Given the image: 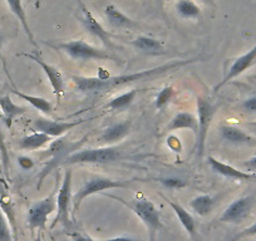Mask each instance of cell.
I'll return each mask as SVG.
<instances>
[{
  "instance_id": "6da1fadb",
  "label": "cell",
  "mask_w": 256,
  "mask_h": 241,
  "mask_svg": "<svg viewBox=\"0 0 256 241\" xmlns=\"http://www.w3.org/2000/svg\"><path fill=\"white\" fill-rule=\"evenodd\" d=\"M200 60V58H192L187 60H174V62L166 63V64L158 66V67L144 70L141 72L131 73V74L110 76L104 70H100V74L97 77H83V76H73L72 80L74 82L76 87L82 93H103L113 90V88L120 87V86L130 84V83L141 82V80H148L151 78L162 76L164 73L172 72V70H180L184 66L192 64V63Z\"/></svg>"
},
{
  "instance_id": "7a4b0ae2",
  "label": "cell",
  "mask_w": 256,
  "mask_h": 241,
  "mask_svg": "<svg viewBox=\"0 0 256 241\" xmlns=\"http://www.w3.org/2000/svg\"><path fill=\"white\" fill-rule=\"evenodd\" d=\"M107 198H114V200L120 201L124 206H127L130 210L134 211L140 220L144 224L147 231L150 234V241H154L156 238V234L161 230L162 221H161V214H160L158 208L154 206L152 201L147 200V198H137V200L126 201L122 198H118L114 195H108L104 194Z\"/></svg>"
},
{
  "instance_id": "3957f363",
  "label": "cell",
  "mask_w": 256,
  "mask_h": 241,
  "mask_svg": "<svg viewBox=\"0 0 256 241\" xmlns=\"http://www.w3.org/2000/svg\"><path fill=\"white\" fill-rule=\"evenodd\" d=\"M48 44V43H46ZM50 48L58 49L70 56L76 60H112V62H120V59L110 52L102 50L90 44L86 43L82 39L70 42H62L56 44H48Z\"/></svg>"
},
{
  "instance_id": "277c9868",
  "label": "cell",
  "mask_w": 256,
  "mask_h": 241,
  "mask_svg": "<svg viewBox=\"0 0 256 241\" xmlns=\"http://www.w3.org/2000/svg\"><path fill=\"white\" fill-rule=\"evenodd\" d=\"M131 184V181H123V180H113L108 177L96 176L93 178H90L82 188H80L78 192H76L72 198V218L74 220V216L77 211H80V205L83 201L90 196L96 195V194L103 192L106 190L110 188H127Z\"/></svg>"
},
{
  "instance_id": "5b68a950",
  "label": "cell",
  "mask_w": 256,
  "mask_h": 241,
  "mask_svg": "<svg viewBox=\"0 0 256 241\" xmlns=\"http://www.w3.org/2000/svg\"><path fill=\"white\" fill-rule=\"evenodd\" d=\"M122 156V152L117 147H98V148H87L73 152L64 160L62 166L86 164H112L118 161Z\"/></svg>"
},
{
  "instance_id": "8992f818",
  "label": "cell",
  "mask_w": 256,
  "mask_h": 241,
  "mask_svg": "<svg viewBox=\"0 0 256 241\" xmlns=\"http://www.w3.org/2000/svg\"><path fill=\"white\" fill-rule=\"evenodd\" d=\"M218 106L215 104L211 100L206 97H198V131L196 134V152L198 158H202L205 154L206 138H208V130L212 124L214 116Z\"/></svg>"
},
{
  "instance_id": "52a82bcc",
  "label": "cell",
  "mask_w": 256,
  "mask_h": 241,
  "mask_svg": "<svg viewBox=\"0 0 256 241\" xmlns=\"http://www.w3.org/2000/svg\"><path fill=\"white\" fill-rule=\"evenodd\" d=\"M72 170H66L63 181L59 188L58 196H56V216L54 221L52 222L50 228H53L56 224H62L64 228L72 225Z\"/></svg>"
},
{
  "instance_id": "ba28073f",
  "label": "cell",
  "mask_w": 256,
  "mask_h": 241,
  "mask_svg": "<svg viewBox=\"0 0 256 241\" xmlns=\"http://www.w3.org/2000/svg\"><path fill=\"white\" fill-rule=\"evenodd\" d=\"M54 190L50 195L44 198L43 200H39L34 202L29 208L26 221L32 232L36 230H46L48 218L56 210V198Z\"/></svg>"
},
{
  "instance_id": "9c48e42d",
  "label": "cell",
  "mask_w": 256,
  "mask_h": 241,
  "mask_svg": "<svg viewBox=\"0 0 256 241\" xmlns=\"http://www.w3.org/2000/svg\"><path fill=\"white\" fill-rule=\"evenodd\" d=\"M80 144H82V142H80ZM80 144H70V142L66 141L64 138H60V137H59V140H56V141L52 142L50 147H49V154H50L52 157L50 160H49L48 164H46L43 168V171H42L40 176H39L38 185H36V188H38V190L42 188V184L44 182V178H46V174H48L54 167L63 164L64 160L70 156L68 154H70V151H74L77 147H80Z\"/></svg>"
},
{
  "instance_id": "30bf717a",
  "label": "cell",
  "mask_w": 256,
  "mask_h": 241,
  "mask_svg": "<svg viewBox=\"0 0 256 241\" xmlns=\"http://www.w3.org/2000/svg\"><path fill=\"white\" fill-rule=\"evenodd\" d=\"M254 204H255V198L252 196H242V198H236L225 208L218 221L222 224L238 225L250 216Z\"/></svg>"
},
{
  "instance_id": "8fae6325",
  "label": "cell",
  "mask_w": 256,
  "mask_h": 241,
  "mask_svg": "<svg viewBox=\"0 0 256 241\" xmlns=\"http://www.w3.org/2000/svg\"><path fill=\"white\" fill-rule=\"evenodd\" d=\"M86 120H74V122H56V120H48V118L38 117L32 122V128L36 132H42L50 137H62L74 127L84 124Z\"/></svg>"
},
{
  "instance_id": "7c38bea8",
  "label": "cell",
  "mask_w": 256,
  "mask_h": 241,
  "mask_svg": "<svg viewBox=\"0 0 256 241\" xmlns=\"http://www.w3.org/2000/svg\"><path fill=\"white\" fill-rule=\"evenodd\" d=\"M23 56H26V58L32 59V60H34V62H36V64L43 70V72L46 73V78H48L49 83H50L52 88H53V92H54V96H56V100H60L62 94L64 93V80L62 73L59 72V70H56V67H53V66L44 62V59L42 58L40 53H39L38 50H36V53L33 54L24 53Z\"/></svg>"
},
{
  "instance_id": "4fadbf2b",
  "label": "cell",
  "mask_w": 256,
  "mask_h": 241,
  "mask_svg": "<svg viewBox=\"0 0 256 241\" xmlns=\"http://www.w3.org/2000/svg\"><path fill=\"white\" fill-rule=\"evenodd\" d=\"M80 10H82V16H80V22H82L83 26H84L86 30L88 33L92 34L93 36L100 39L108 49L114 48V44L112 42V36L110 34L108 33V30H106L102 26V24L97 20V19L93 16V14L88 10L87 8L84 6V4H82L80 2Z\"/></svg>"
},
{
  "instance_id": "5bb4252c",
  "label": "cell",
  "mask_w": 256,
  "mask_h": 241,
  "mask_svg": "<svg viewBox=\"0 0 256 241\" xmlns=\"http://www.w3.org/2000/svg\"><path fill=\"white\" fill-rule=\"evenodd\" d=\"M256 63V46L254 48H251L248 53H245L244 56H238L234 60V63L231 64V67L228 68V73L224 77V80L218 83L215 87V90H218L220 88H222L224 86L228 84V82H231L232 80L238 78V76L242 74L245 70H248V68L252 67Z\"/></svg>"
},
{
  "instance_id": "9a60e30c",
  "label": "cell",
  "mask_w": 256,
  "mask_h": 241,
  "mask_svg": "<svg viewBox=\"0 0 256 241\" xmlns=\"http://www.w3.org/2000/svg\"><path fill=\"white\" fill-rule=\"evenodd\" d=\"M208 161L211 170L215 174H221V176L226 177V178L235 180V181H251V180H256V174H254V172L240 171V170L235 168V167L230 166L228 164H224L222 161L212 156H208Z\"/></svg>"
},
{
  "instance_id": "2e32d148",
  "label": "cell",
  "mask_w": 256,
  "mask_h": 241,
  "mask_svg": "<svg viewBox=\"0 0 256 241\" xmlns=\"http://www.w3.org/2000/svg\"><path fill=\"white\" fill-rule=\"evenodd\" d=\"M166 200V202L171 206L172 211L174 212V215L177 216L178 218L180 224L182 225V228L186 230V232L188 234L190 238H192L194 241H198V228H196V221L195 218H192L191 214L186 210L182 205H180L178 202H174L170 198H164Z\"/></svg>"
},
{
  "instance_id": "e0dca14e",
  "label": "cell",
  "mask_w": 256,
  "mask_h": 241,
  "mask_svg": "<svg viewBox=\"0 0 256 241\" xmlns=\"http://www.w3.org/2000/svg\"><path fill=\"white\" fill-rule=\"evenodd\" d=\"M131 44L137 50L144 54H148V56H164V54L168 53L161 40L151 38V36H137L134 40H132Z\"/></svg>"
},
{
  "instance_id": "ac0fdd59",
  "label": "cell",
  "mask_w": 256,
  "mask_h": 241,
  "mask_svg": "<svg viewBox=\"0 0 256 241\" xmlns=\"http://www.w3.org/2000/svg\"><path fill=\"white\" fill-rule=\"evenodd\" d=\"M131 132V120H123L120 124H114L112 126L107 127L100 134V141L106 144H112L120 141L124 137H127Z\"/></svg>"
},
{
  "instance_id": "d6986e66",
  "label": "cell",
  "mask_w": 256,
  "mask_h": 241,
  "mask_svg": "<svg viewBox=\"0 0 256 241\" xmlns=\"http://www.w3.org/2000/svg\"><path fill=\"white\" fill-rule=\"evenodd\" d=\"M221 137L224 141L232 144H256V138L244 132L242 130L230 124H224L220 128Z\"/></svg>"
},
{
  "instance_id": "ffe728a7",
  "label": "cell",
  "mask_w": 256,
  "mask_h": 241,
  "mask_svg": "<svg viewBox=\"0 0 256 241\" xmlns=\"http://www.w3.org/2000/svg\"><path fill=\"white\" fill-rule=\"evenodd\" d=\"M178 130H191L194 134H198V118L192 113L188 112H180L170 120V124H167L166 131H178Z\"/></svg>"
},
{
  "instance_id": "44dd1931",
  "label": "cell",
  "mask_w": 256,
  "mask_h": 241,
  "mask_svg": "<svg viewBox=\"0 0 256 241\" xmlns=\"http://www.w3.org/2000/svg\"><path fill=\"white\" fill-rule=\"evenodd\" d=\"M0 110L3 113V120L8 128L13 126V122L16 117L26 113V108L16 104L9 96L0 97Z\"/></svg>"
},
{
  "instance_id": "7402d4cb",
  "label": "cell",
  "mask_w": 256,
  "mask_h": 241,
  "mask_svg": "<svg viewBox=\"0 0 256 241\" xmlns=\"http://www.w3.org/2000/svg\"><path fill=\"white\" fill-rule=\"evenodd\" d=\"M104 14L108 19V23L116 28H137L138 24L131 19L128 16H126L123 12H120L113 4H108L104 8Z\"/></svg>"
},
{
  "instance_id": "603a6c76",
  "label": "cell",
  "mask_w": 256,
  "mask_h": 241,
  "mask_svg": "<svg viewBox=\"0 0 256 241\" xmlns=\"http://www.w3.org/2000/svg\"><path fill=\"white\" fill-rule=\"evenodd\" d=\"M6 4L9 6V8H10V12L14 14V16L18 18V20L20 22L22 26H23L24 32H26V36H28L29 42H30V44H33L34 46H36V39H34V36L33 33H32L30 30V26H29L28 24V18H26V10H24V6H23V3H22V0H6Z\"/></svg>"
},
{
  "instance_id": "cb8c5ba5",
  "label": "cell",
  "mask_w": 256,
  "mask_h": 241,
  "mask_svg": "<svg viewBox=\"0 0 256 241\" xmlns=\"http://www.w3.org/2000/svg\"><path fill=\"white\" fill-rule=\"evenodd\" d=\"M50 141L52 137L48 134H42V132H34L29 136L23 137L19 141V148L24 150V151H36L48 144Z\"/></svg>"
},
{
  "instance_id": "d4e9b609",
  "label": "cell",
  "mask_w": 256,
  "mask_h": 241,
  "mask_svg": "<svg viewBox=\"0 0 256 241\" xmlns=\"http://www.w3.org/2000/svg\"><path fill=\"white\" fill-rule=\"evenodd\" d=\"M216 205V198L211 195L196 196L191 200L190 206L198 216H208Z\"/></svg>"
},
{
  "instance_id": "484cf974",
  "label": "cell",
  "mask_w": 256,
  "mask_h": 241,
  "mask_svg": "<svg viewBox=\"0 0 256 241\" xmlns=\"http://www.w3.org/2000/svg\"><path fill=\"white\" fill-rule=\"evenodd\" d=\"M12 92H13L16 96H18V97H20L22 100H26L29 104H32L34 108H36L38 110L46 113V114H50V113L53 112V106H52V103L49 102L48 100H46V98L34 97V96L26 94V93L20 92V90H18L16 88H14V87L12 88Z\"/></svg>"
},
{
  "instance_id": "4316f807",
  "label": "cell",
  "mask_w": 256,
  "mask_h": 241,
  "mask_svg": "<svg viewBox=\"0 0 256 241\" xmlns=\"http://www.w3.org/2000/svg\"><path fill=\"white\" fill-rule=\"evenodd\" d=\"M0 208H2V211H3L6 220L9 221V225H10L12 231H13L14 240L16 241V212H14V206L13 204H12L10 198H8V195H6L4 192H0Z\"/></svg>"
},
{
  "instance_id": "83f0119b",
  "label": "cell",
  "mask_w": 256,
  "mask_h": 241,
  "mask_svg": "<svg viewBox=\"0 0 256 241\" xmlns=\"http://www.w3.org/2000/svg\"><path fill=\"white\" fill-rule=\"evenodd\" d=\"M176 9L182 18L192 19L198 18L201 16V9L194 0H178Z\"/></svg>"
},
{
  "instance_id": "f1b7e54d",
  "label": "cell",
  "mask_w": 256,
  "mask_h": 241,
  "mask_svg": "<svg viewBox=\"0 0 256 241\" xmlns=\"http://www.w3.org/2000/svg\"><path fill=\"white\" fill-rule=\"evenodd\" d=\"M136 97H137L136 90H128V92L113 98V100L107 104V108H110V110H126L128 106H131L132 103H134V100H136Z\"/></svg>"
},
{
  "instance_id": "f546056e",
  "label": "cell",
  "mask_w": 256,
  "mask_h": 241,
  "mask_svg": "<svg viewBox=\"0 0 256 241\" xmlns=\"http://www.w3.org/2000/svg\"><path fill=\"white\" fill-rule=\"evenodd\" d=\"M174 94V90L171 87V86H166L161 90V92L158 93V96L156 97V100H154V106H156L157 110H162V108L166 107L168 104L170 100H172Z\"/></svg>"
},
{
  "instance_id": "4dcf8cb0",
  "label": "cell",
  "mask_w": 256,
  "mask_h": 241,
  "mask_svg": "<svg viewBox=\"0 0 256 241\" xmlns=\"http://www.w3.org/2000/svg\"><path fill=\"white\" fill-rule=\"evenodd\" d=\"M0 241H16L10 225H9L6 216H4L2 208H0Z\"/></svg>"
},
{
  "instance_id": "1f68e13d",
  "label": "cell",
  "mask_w": 256,
  "mask_h": 241,
  "mask_svg": "<svg viewBox=\"0 0 256 241\" xmlns=\"http://www.w3.org/2000/svg\"><path fill=\"white\" fill-rule=\"evenodd\" d=\"M0 154H2V162H3V171L8 176L9 171V154L6 148V141H4V134L2 128H0Z\"/></svg>"
},
{
  "instance_id": "d6a6232c",
  "label": "cell",
  "mask_w": 256,
  "mask_h": 241,
  "mask_svg": "<svg viewBox=\"0 0 256 241\" xmlns=\"http://www.w3.org/2000/svg\"><path fill=\"white\" fill-rule=\"evenodd\" d=\"M160 182L168 188H186V182L176 177H168V178H161Z\"/></svg>"
},
{
  "instance_id": "836d02e7",
  "label": "cell",
  "mask_w": 256,
  "mask_h": 241,
  "mask_svg": "<svg viewBox=\"0 0 256 241\" xmlns=\"http://www.w3.org/2000/svg\"><path fill=\"white\" fill-rule=\"evenodd\" d=\"M252 236H256V222H254L251 226H248V228L240 231V232H238L231 241H238L242 240V238H252Z\"/></svg>"
},
{
  "instance_id": "e575fe53",
  "label": "cell",
  "mask_w": 256,
  "mask_h": 241,
  "mask_svg": "<svg viewBox=\"0 0 256 241\" xmlns=\"http://www.w3.org/2000/svg\"><path fill=\"white\" fill-rule=\"evenodd\" d=\"M242 110H246V112H250V113H256V96L254 97L248 98V100H244L242 103Z\"/></svg>"
},
{
  "instance_id": "d590c367",
  "label": "cell",
  "mask_w": 256,
  "mask_h": 241,
  "mask_svg": "<svg viewBox=\"0 0 256 241\" xmlns=\"http://www.w3.org/2000/svg\"><path fill=\"white\" fill-rule=\"evenodd\" d=\"M18 164H20L22 168H24V170H30L32 167L34 166L33 160L29 158V157H26V156H20V157H19V158H18Z\"/></svg>"
},
{
  "instance_id": "8d00e7d4",
  "label": "cell",
  "mask_w": 256,
  "mask_h": 241,
  "mask_svg": "<svg viewBox=\"0 0 256 241\" xmlns=\"http://www.w3.org/2000/svg\"><path fill=\"white\" fill-rule=\"evenodd\" d=\"M244 167H245L248 171L256 174V154H254L251 158H248V161L244 162Z\"/></svg>"
},
{
  "instance_id": "74e56055",
  "label": "cell",
  "mask_w": 256,
  "mask_h": 241,
  "mask_svg": "<svg viewBox=\"0 0 256 241\" xmlns=\"http://www.w3.org/2000/svg\"><path fill=\"white\" fill-rule=\"evenodd\" d=\"M4 40H6V38H4L3 33L0 32V60L3 62L4 70H6V74H8V77L10 78V76H9V72H8V68H6V59H4L3 52H2V49H3V46H4ZM10 80H12V78H10Z\"/></svg>"
},
{
  "instance_id": "f35d334b",
  "label": "cell",
  "mask_w": 256,
  "mask_h": 241,
  "mask_svg": "<svg viewBox=\"0 0 256 241\" xmlns=\"http://www.w3.org/2000/svg\"><path fill=\"white\" fill-rule=\"evenodd\" d=\"M70 238H73V241H97V240H93L92 238H90V236H86V235H82V234H70Z\"/></svg>"
},
{
  "instance_id": "ab89813d",
  "label": "cell",
  "mask_w": 256,
  "mask_h": 241,
  "mask_svg": "<svg viewBox=\"0 0 256 241\" xmlns=\"http://www.w3.org/2000/svg\"><path fill=\"white\" fill-rule=\"evenodd\" d=\"M100 241H146V240H138V238H126V236H120V238H104V240H100Z\"/></svg>"
},
{
  "instance_id": "60d3db41",
  "label": "cell",
  "mask_w": 256,
  "mask_h": 241,
  "mask_svg": "<svg viewBox=\"0 0 256 241\" xmlns=\"http://www.w3.org/2000/svg\"><path fill=\"white\" fill-rule=\"evenodd\" d=\"M202 2L206 4H214V0H202Z\"/></svg>"
},
{
  "instance_id": "b9f144b4",
  "label": "cell",
  "mask_w": 256,
  "mask_h": 241,
  "mask_svg": "<svg viewBox=\"0 0 256 241\" xmlns=\"http://www.w3.org/2000/svg\"><path fill=\"white\" fill-rule=\"evenodd\" d=\"M34 241H43V240H42V236H40V234H39V235L36 236V238H34Z\"/></svg>"
},
{
  "instance_id": "7bdbcfd3",
  "label": "cell",
  "mask_w": 256,
  "mask_h": 241,
  "mask_svg": "<svg viewBox=\"0 0 256 241\" xmlns=\"http://www.w3.org/2000/svg\"><path fill=\"white\" fill-rule=\"evenodd\" d=\"M248 124V126L255 127V128H256V120H255V122H250V124Z\"/></svg>"
},
{
  "instance_id": "ee69618b",
  "label": "cell",
  "mask_w": 256,
  "mask_h": 241,
  "mask_svg": "<svg viewBox=\"0 0 256 241\" xmlns=\"http://www.w3.org/2000/svg\"><path fill=\"white\" fill-rule=\"evenodd\" d=\"M0 170H2V167H0Z\"/></svg>"
}]
</instances>
